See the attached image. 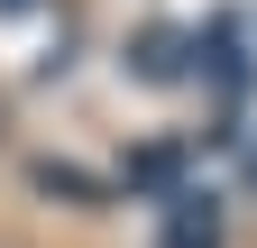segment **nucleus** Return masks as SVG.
<instances>
[{"mask_svg": "<svg viewBox=\"0 0 257 248\" xmlns=\"http://www.w3.org/2000/svg\"><path fill=\"white\" fill-rule=\"evenodd\" d=\"M220 239H230V211H220V193H166L156 248H220Z\"/></svg>", "mask_w": 257, "mask_h": 248, "instance_id": "obj_1", "label": "nucleus"}, {"mask_svg": "<svg viewBox=\"0 0 257 248\" xmlns=\"http://www.w3.org/2000/svg\"><path fill=\"white\" fill-rule=\"evenodd\" d=\"M175 46H193V37H175V28H147L128 74H138V83H175V74H184V65H175Z\"/></svg>", "mask_w": 257, "mask_h": 248, "instance_id": "obj_2", "label": "nucleus"}, {"mask_svg": "<svg viewBox=\"0 0 257 248\" xmlns=\"http://www.w3.org/2000/svg\"><path fill=\"white\" fill-rule=\"evenodd\" d=\"M248 166H257V157H248Z\"/></svg>", "mask_w": 257, "mask_h": 248, "instance_id": "obj_4", "label": "nucleus"}, {"mask_svg": "<svg viewBox=\"0 0 257 248\" xmlns=\"http://www.w3.org/2000/svg\"><path fill=\"white\" fill-rule=\"evenodd\" d=\"M0 138H10V101H0Z\"/></svg>", "mask_w": 257, "mask_h": 248, "instance_id": "obj_3", "label": "nucleus"}]
</instances>
